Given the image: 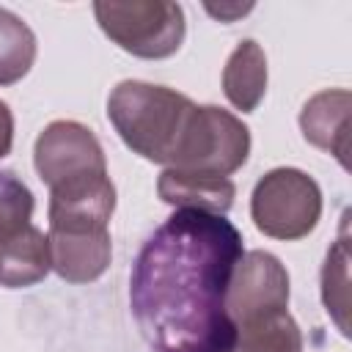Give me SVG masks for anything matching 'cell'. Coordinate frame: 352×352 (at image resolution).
<instances>
[{
  "instance_id": "1",
  "label": "cell",
  "mask_w": 352,
  "mask_h": 352,
  "mask_svg": "<svg viewBox=\"0 0 352 352\" xmlns=\"http://www.w3.org/2000/svg\"><path fill=\"white\" fill-rule=\"evenodd\" d=\"M245 256L226 214L176 209L140 248L129 275V308L154 352H231L236 324L226 292Z\"/></svg>"
},
{
  "instance_id": "2",
  "label": "cell",
  "mask_w": 352,
  "mask_h": 352,
  "mask_svg": "<svg viewBox=\"0 0 352 352\" xmlns=\"http://www.w3.org/2000/svg\"><path fill=\"white\" fill-rule=\"evenodd\" d=\"M195 102L168 85L124 80L107 96V118L124 146L148 162L170 165Z\"/></svg>"
},
{
  "instance_id": "3",
  "label": "cell",
  "mask_w": 352,
  "mask_h": 352,
  "mask_svg": "<svg viewBox=\"0 0 352 352\" xmlns=\"http://www.w3.org/2000/svg\"><path fill=\"white\" fill-rule=\"evenodd\" d=\"M94 16L113 44L146 60L176 55L187 33L184 8L170 0H96Z\"/></svg>"
},
{
  "instance_id": "4",
  "label": "cell",
  "mask_w": 352,
  "mask_h": 352,
  "mask_svg": "<svg viewBox=\"0 0 352 352\" xmlns=\"http://www.w3.org/2000/svg\"><path fill=\"white\" fill-rule=\"evenodd\" d=\"M250 129L217 104H195L168 168L206 176H231L248 162Z\"/></svg>"
},
{
  "instance_id": "5",
  "label": "cell",
  "mask_w": 352,
  "mask_h": 352,
  "mask_svg": "<svg viewBox=\"0 0 352 352\" xmlns=\"http://www.w3.org/2000/svg\"><path fill=\"white\" fill-rule=\"evenodd\" d=\"M250 217L264 236L283 242L302 239L319 226L322 190L300 168H272L253 187Z\"/></svg>"
},
{
  "instance_id": "6",
  "label": "cell",
  "mask_w": 352,
  "mask_h": 352,
  "mask_svg": "<svg viewBox=\"0 0 352 352\" xmlns=\"http://www.w3.org/2000/svg\"><path fill=\"white\" fill-rule=\"evenodd\" d=\"M33 165L38 179L52 190L58 184L107 173V160L96 135L80 121L47 124L33 146Z\"/></svg>"
},
{
  "instance_id": "7",
  "label": "cell",
  "mask_w": 352,
  "mask_h": 352,
  "mask_svg": "<svg viewBox=\"0 0 352 352\" xmlns=\"http://www.w3.org/2000/svg\"><path fill=\"white\" fill-rule=\"evenodd\" d=\"M289 305V272L278 256L267 250H248L231 275L226 292V314L231 322L248 324L253 319L286 311Z\"/></svg>"
},
{
  "instance_id": "8",
  "label": "cell",
  "mask_w": 352,
  "mask_h": 352,
  "mask_svg": "<svg viewBox=\"0 0 352 352\" xmlns=\"http://www.w3.org/2000/svg\"><path fill=\"white\" fill-rule=\"evenodd\" d=\"M50 258L66 283H91L104 275L113 258L110 228L99 226H50Z\"/></svg>"
},
{
  "instance_id": "9",
  "label": "cell",
  "mask_w": 352,
  "mask_h": 352,
  "mask_svg": "<svg viewBox=\"0 0 352 352\" xmlns=\"http://www.w3.org/2000/svg\"><path fill=\"white\" fill-rule=\"evenodd\" d=\"M349 104L352 96L346 88H327L314 94L300 110L302 138L311 146L333 154L344 170L349 168Z\"/></svg>"
},
{
  "instance_id": "10",
  "label": "cell",
  "mask_w": 352,
  "mask_h": 352,
  "mask_svg": "<svg viewBox=\"0 0 352 352\" xmlns=\"http://www.w3.org/2000/svg\"><path fill=\"white\" fill-rule=\"evenodd\" d=\"M157 195L176 209L226 214L234 206L236 187L226 176H206V173H187V170L165 168L157 179Z\"/></svg>"
},
{
  "instance_id": "11",
  "label": "cell",
  "mask_w": 352,
  "mask_h": 352,
  "mask_svg": "<svg viewBox=\"0 0 352 352\" xmlns=\"http://www.w3.org/2000/svg\"><path fill=\"white\" fill-rule=\"evenodd\" d=\"M223 94L242 113H253L261 104L267 94V55L258 41L245 38L234 47L223 66Z\"/></svg>"
},
{
  "instance_id": "12",
  "label": "cell",
  "mask_w": 352,
  "mask_h": 352,
  "mask_svg": "<svg viewBox=\"0 0 352 352\" xmlns=\"http://www.w3.org/2000/svg\"><path fill=\"white\" fill-rule=\"evenodd\" d=\"M52 270L50 239L41 228L30 226L25 234L0 248V286L22 289L47 278Z\"/></svg>"
},
{
  "instance_id": "13",
  "label": "cell",
  "mask_w": 352,
  "mask_h": 352,
  "mask_svg": "<svg viewBox=\"0 0 352 352\" xmlns=\"http://www.w3.org/2000/svg\"><path fill=\"white\" fill-rule=\"evenodd\" d=\"M236 352H302V333L289 311H278L236 327Z\"/></svg>"
},
{
  "instance_id": "14",
  "label": "cell",
  "mask_w": 352,
  "mask_h": 352,
  "mask_svg": "<svg viewBox=\"0 0 352 352\" xmlns=\"http://www.w3.org/2000/svg\"><path fill=\"white\" fill-rule=\"evenodd\" d=\"M36 60V33L22 16L0 8V88L19 82Z\"/></svg>"
},
{
  "instance_id": "15",
  "label": "cell",
  "mask_w": 352,
  "mask_h": 352,
  "mask_svg": "<svg viewBox=\"0 0 352 352\" xmlns=\"http://www.w3.org/2000/svg\"><path fill=\"white\" fill-rule=\"evenodd\" d=\"M322 302L341 330V336H349V239L341 234L336 245L327 250L322 264Z\"/></svg>"
},
{
  "instance_id": "16",
  "label": "cell",
  "mask_w": 352,
  "mask_h": 352,
  "mask_svg": "<svg viewBox=\"0 0 352 352\" xmlns=\"http://www.w3.org/2000/svg\"><path fill=\"white\" fill-rule=\"evenodd\" d=\"M33 209L30 187L14 170H0V248L33 226Z\"/></svg>"
},
{
  "instance_id": "17",
  "label": "cell",
  "mask_w": 352,
  "mask_h": 352,
  "mask_svg": "<svg viewBox=\"0 0 352 352\" xmlns=\"http://www.w3.org/2000/svg\"><path fill=\"white\" fill-rule=\"evenodd\" d=\"M14 146V116H11V107L0 99V160L11 151Z\"/></svg>"
},
{
  "instance_id": "18",
  "label": "cell",
  "mask_w": 352,
  "mask_h": 352,
  "mask_svg": "<svg viewBox=\"0 0 352 352\" xmlns=\"http://www.w3.org/2000/svg\"><path fill=\"white\" fill-rule=\"evenodd\" d=\"M253 6H220V8H214L212 3H206V11L212 14V16H217L220 22H231V19H236V16H242V14H248Z\"/></svg>"
},
{
  "instance_id": "19",
  "label": "cell",
  "mask_w": 352,
  "mask_h": 352,
  "mask_svg": "<svg viewBox=\"0 0 352 352\" xmlns=\"http://www.w3.org/2000/svg\"><path fill=\"white\" fill-rule=\"evenodd\" d=\"M231 352H236V349H234V346H231Z\"/></svg>"
}]
</instances>
